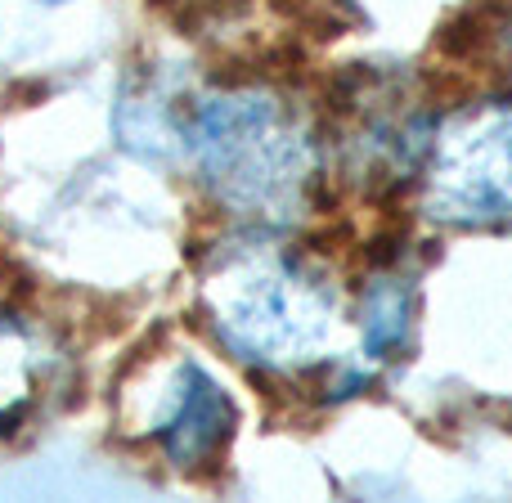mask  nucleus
I'll list each match as a JSON object with an SVG mask.
<instances>
[{
    "instance_id": "nucleus-1",
    "label": "nucleus",
    "mask_w": 512,
    "mask_h": 503,
    "mask_svg": "<svg viewBox=\"0 0 512 503\" xmlns=\"http://www.w3.org/2000/svg\"><path fill=\"white\" fill-rule=\"evenodd\" d=\"M198 153L216 194L239 216L261 221L297 216L319 180V158L306 126L279 99L265 95L216 99L198 122Z\"/></svg>"
},
{
    "instance_id": "nucleus-2",
    "label": "nucleus",
    "mask_w": 512,
    "mask_h": 503,
    "mask_svg": "<svg viewBox=\"0 0 512 503\" xmlns=\"http://www.w3.org/2000/svg\"><path fill=\"white\" fill-rule=\"evenodd\" d=\"M418 212L445 230H512V95L436 117L414 171Z\"/></svg>"
},
{
    "instance_id": "nucleus-3",
    "label": "nucleus",
    "mask_w": 512,
    "mask_h": 503,
    "mask_svg": "<svg viewBox=\"0 0 512 503\" xmlns=\"http://www.w3.org/2000/svg\"><path fill=\"white\" fill-rule=\"evenodd\" d=\"M216 324L239 355L270 369H292L319 360L333 333V297L292 261L252 265L239 288L216 306Z\"/></svg>"
},
{
    "instance_id": "nucleus-4",
    "label": "nucleus",
    "mask_w": 512,
    "mask_h": 503,
    "mask_svg": "<svg viewBox=\"0 0 512 503\" xmlns=\"http://www.w3.org/2000/svg\"><path fill=\"white\" fill-rule=\"evenodd\" d=\"M185 405H180L176 423L167 427V450L180 463H203L216 454L234 432V405L221 396L216 382H207L198 369H185Z\"/></svg>"
},
{
    "instance_id": "nucleus-5",
    "label": "nucleus",
    "mask_w": 512,
    "mask_h": 503,
    "mask_svg": "<svg viewBox=\"0 0 512 503\" xmlns=\"http://www.w3.org/2000/svg\"><path fill=\"white\" fill-rule=\"evenodd\" d=\"M409 328H414V292L400 279H391V274L373 279V288L364 292V301H360L364 346H369L378 360H387V355H396L400 346L409 342Z\"/></svg>"
}]
</instances>
